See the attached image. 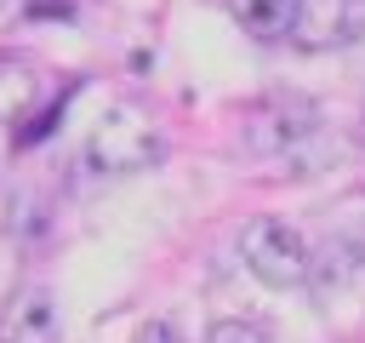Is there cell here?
Returning a JSON list of instances; mask_svg holds the SVG:
<instances>
[{"label":"cell","instance_id":"7a4b0ae2","mask_svg":"<svg viewBox=\"0 0 365 343\" xmlns=\"http://www.w3.org/2000/svg\"><path fill=\"white\" fill-rule=\"evenodd\" d=\"M319 131H325V114L302 91H274L245 114V149L262 160H279V166H297L319 143Z\"/></svg>","mask_w":365,"mask_h":343},{"label":"cell","instance_id":"52a82bcc","mask_svg":"<svg viewBox=\"0 0 365 343\" xmlns=\"http://www.w3.org/2000/svg\"><path fill=\"white\" fill-rule=\"evenodd\" d=\"M40 91H46L40 69H34L29 57H17V51H0V126L23 120V114L40 103Z\"/></svg>","mask_w":365,"mask_h":343},{"label":"cell","instance_id":"3957f363","mask_svg":"<svg viewBox=\"0 0 365 343\" xmlns=\"http://www.w3.org/2000/svg\"><path fill=\"white\" fill-rule=\"evenodd\" d=\"M240 263H245L262 286H274V292H291V286H302V280L314 274L308 240H302L285 217H251V223L240 229Z\"/></svg>","mask_w":365,"mask_h":343},{"label":"cell","instance_id":"277c9868","mask_svg":"<svg viewBox=\"0 0 365 343\" xmlns=\"http://www.w3.org/2000/svg\"><path fill=\"white\" fill-rule=\"evenodd\" d=\"M291 40L302 51H336L365 40V0H302Z\"/></svg>","mask_w":365,"mask_h":343},{"label":"cell","instance_id":"30bf717a","mask_svg":"<svg viewBox=\"0 0 365 343\" xmlns=\"http://www.w3.org/2000/svg\"><path fill=\"white\" fill-rule=\"evenodd\" d=\"M17 6H23V0H0V11H17Z\"/></svg>","mask_w":365,"mask_h":343},{"label":"cell","instance_id":"5b68a950","mask_svg":"<svg viewBox=\"0 0 365 343\" xmlns=\"http://www.w3.org/2000/svg\"><path fill=\"white\" fill-rule=\"evenodd\" d=\"M0 343H57V297L46 280H23L0 309Z\"/></svg>","mask_w":365,"mask_h":343},{"label":"cell","instance_id":"9c48e42d","mask_svg":"<svg viewBox=\"0 0 365 343\" xmlns=\"http://www.w3.org/2000/svg\"><path fill=\"white\" fill-rule=\"evenodd\" d=\"M131 343H182V332H177V326H165V320H148Z\"/></svg>","mask_w":365,"mask_h":343},{"label":"cell","instance_id":"ba28073f","mask_svg":"<svg viewBox=\"0 0 365 343\" xmlns=\"http://www.w3.org/2000/svg\"><path fill=\"white\" fill-rule=\"evenodd\" d=\"M205 343H274V337H268L257 320H240V314H234V320H217V326L205 332Z\"/></svg>","mask_w":365,"mask_h":343},{"label":"cell","instance_id":"6da1fadb","mask_svg":"<svg viewBox=\"0 0 365 343\" xmlns=\"http://www.w3.org/2000/svg\"><path fill=\"white\" fill-rule=\"evenodd\" d=\"M165 154V137L154 126V114L143 103H108L97 114V126L86 131V166L97 177H131L148 172Z\"/></svg>","mask_w":365,"mask_h":343},{"label":"cell","instance_id":"8992f818","mask_svg":"<svg viewBox=\"0 0 365 343\" xmlns=\"http://www.w3.org/2000/svg\"><path fill=\"white\" fill-rule=\"evenodd\" d=\"M297 11H302V0H228V17H234L251 40H262V46L291 40Z\"/></svg>","mask_w":365,"mask_h":343},{"label":"cell","instance_id":"8fae6325","mask_svg":"<svg viewBox=\"0 0 365 343\" xmlns=\"http://www.w3.org/2000/svg\"><path fill=\"white\" fill-rule=\"evenodd\" d=\"M359 131H365V109H359Z\"/></svg>","mask_w":365,"mask_h":343}]
</instances>
